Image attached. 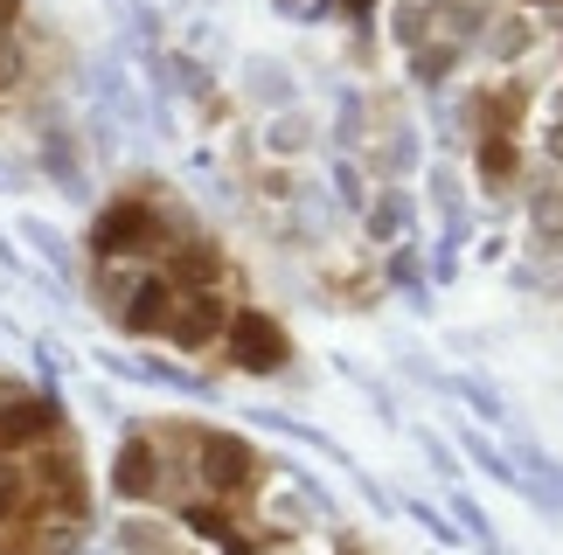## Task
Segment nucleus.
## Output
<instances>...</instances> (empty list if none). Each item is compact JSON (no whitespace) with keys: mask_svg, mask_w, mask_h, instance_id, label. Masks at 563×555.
I'll list each match as a JSON object with an SVG mask.
<instances>
[{"mask_svg":"<svg viewBox=\"0 0 563 555\" xmlns=\"http://www.w3.org/2000/svg\"><path fill=\"white\" fill-rule=\"evenodd\" d=\"M223 361H230L237 375H278L292 361V340L278 327L272 313H257V305H237L230 319V340H223Z\"/></svg>","mask_w":563,"mask_h":555,"instance_id":"obj_4","label":"nucleus"},{"mask_svg":"<svg viewBox=\"0 0 563 555\" xmlns=\"http://www.w3.org/2000/svg\"><path fill=\"white\" fill-rule=\"evenodd\" d=\"M230 319H237V305L223 299V292H188V299H175V313H167L160 340H167L175 354H223Z\"/></svg>","mask_w":563,"mask_h":555,"instance_id":"obj_3","label":"nucleus"},{"mask_svg":"<svg viewBox=\"0 0 563 555\" xmlns=\"http://www.w3.org/2000/svg\"><path fill=\"white\" fill-rule=\"evenodd\" d=\"M480 174L487 181H508L515 174V146L508 140H480Z\"/></svg>","mask_w":563,"mask_h":555,"instance_id":"obj_6","label":"nucleus"},{"mask_svg":"<svg viewBox=\"0 0 563 555\" xmlns=\"http://www.w3.org/2000/svg\"><path fill=\"white\" fill-rule=\"evenodd\" d=\"M91 472L49 389L0 375V555H77Z\"/></svg>","mask_w":563,"mask_h":555,"instance_id":"obj_2","label":"nucleus"},{"mask_svg":"<svg viewBox=\"0 0 563 555\" xmlns=\"http://www.w3.org/2000/svg\"><path fill=\"white\" fill-rule=\"evenodd\" d=\"M125 555H327L307 493L272 500L257 445L209 424H133L111 458Z\"/></svg>","mask_w":563,"mask_h":555,"instance_id":"obj_1","label":"nucleus"},{"mask_svg":"<svg viewBox=\"0 0 563 555\" xmlns=\"http://www.w3.org/2000/svg\"><path fill=\"white\" fill-rule=\"evenodd\" d=\"M28 56H22V0H0V98L22 84Z\"/></svg>","mask_w":563,"mask_h":555,"instance_id":"obj_5","label":"nucleus"}]
</instances>
